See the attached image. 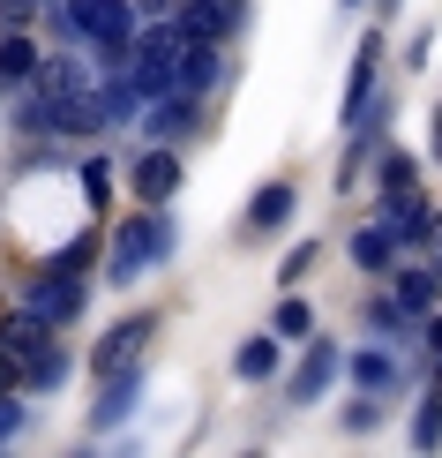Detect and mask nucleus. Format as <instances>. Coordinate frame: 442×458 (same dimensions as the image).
Segmentation results:
<instances>
[{
  "mask_svg": "<svg viewBox=\"0 0 442 458\" xmlns=\"http://www.w3.org/2000/svg\"><path fill=\"white\" fill-rule=\"evenodd\" d=\"M180 53H188V30L172 15H150V30H136V53H128V83L143 98H165L180 90Z\"/></svg>",
  "mask_w": 442,
  "mask_h": 458,
  "instance_id": "f257e3e1",
  "label": "nucleus"
},
{
  "mask_svg": "<svg viewBox=\"0 0 442 458\" xmlns=\"http://www.w3.org/2000/svg\"><path fill=\"white\" fill-rule=\"evenodd\" d=\"M172 218H165V203H143V218H128L121 233H113V263H105V278L113 285H136L150 263H165L172 256Z\"/></svg>",
  "mask_w": 442,
  "mask_h": 458,
  "instance_id": "f03ea898",
  "label": "nucleus"
},
{
  "mask_svg": "<svg viewBox=\"0 0 442 458\" xmlns=\"http://www.w3.org/2000/svg\"><path fill=\"white\" fill-rule=\"evenodd\" d=\"M61 23L90 38L105 53V68H128V53H136V0H68Z\"/></svg>",
  "mask_w": 442,
  "mask_h": 458,
  "instance_id": "7ed1b4c3",
  "label": "nucleus"
},
{
  "mask_svg": "<svg viewBox=\"0 0 442 458\" xmlns=\"http://www.w3.org/2000/svg\"><path fill=\"white\" fill-rule=\"evenodd\" d=\"M150 338H158V316H121V323H113V331L98 338V346H90V369H98V376H113V369H136Z\"/></svg>",
  "mask_w": 442,
  "mask_h": 458,
  "instance_id": "20e7f679",
  "label": "nucleus"
},
{
  "mask_svg": "<svg viewBox=\"0 0 442 458\" xmlns=\"http://www.w3.org/2000/svg\"><path fill=\"white\" fill-rule=\"evenodd\" d=\"M338 369H345V353L330 346V338H307V353H300V369H293V384H285V398H293V406H315V398L338 384Z\"/></svg>",
  "mask_w": 442,
  "mask_h": 458,
  "instance_id": "39448f33",
  "label": "nucleus"
},
{
  "mask_svg": "<svg viewBox=\"0 0 442 458\" xmlns=\"http://www.w3.org/2000/svg\"><path fill=\"white\" fill-rule=\"evenodd\" d=\"M23 309H38L53 331H61L68 316H83V278H68V271H38L30 293H23Z\"/></svg>",
  "mask_w": 442,
  "mask_h": 458,
  "instance_id": "423d86ee",
  "label": "nucleus"
},
{
  "mask_svg": "<svg viewBox=\"0 0 442 458\" xmlns=\"http://www.w3.org/2000/svg\"><path fill=\"white\" fill-rule=\"evenodd\" d=\"M375 75H382V38H360V53H353V83H345V128H360L375 113Z\"/></svg>",
  "mask_w": 442,
  "mask_h": 458,
  "instance_id": "0eeeda50",
  "label": "nucleus"
},
{
  "mask_svg": "<svg viewBox=\"0 0 442 458\" xmlns=\"http://www.w3.org/2000/svg\"><path fill=\"white\" fill-rule=\"evenodd\" d=\"M293 203H300V188H293V181H263L255 196H247V218H240V233H247V241L278 233V225L293 218Z\"/></svg>",
  "mask_w": 442,
  "mask_h": 458,
  "instance_id": "6e6552de",
  "label": "nucleus"
},
{
  "mask_svg": "<svg viewBox=\"0 0 442 458\" xmlns=\"http://www.w3.org/2000/svg\"><path fill=\"white\" fill-rule=\"evenodd\" d=\"M128 188H136L143 203H172V188H180V158H172V143H150L136 158V174H128Z\"/></svg>",
  "mask_w": 442,
  "mask_h": 458,
  "instance_id": "1a4fd4ad",
  "label": "nucleus"
},
{
  "mask_svg": "<svg viewBox=\"0 0 442 458\" xmlns=\"http://www.w3.org/2000/svg\"><path fill=\"white\" fill-rule=\"evenodd\" d=\"M136 398H143V360H136V369H113L105 376V391H98V413H90V428H121L128 421V413H136Z\"/></svg>",
  "mask_w": 442,
  "mask_h": 458,
  "instance_id": "9d476101",
  "label": "nucleus"
},
{
  "mask_svg": "<svg viewBox=\"0 0 442 458\" xmlns=\"http://www.w3.org/2000/svg\"><path fill=\"white\" fill-rule=\"evenodd\" d=\"M38 68H46L38 38H30V30H0V90H30Z\"/></svg>",
  "mask_w": 442,
  "mask_h": 458,
  "instance_id": "9b49d317",
  "label": "nucleus"
},
{
  "mask_svg": "<svg viewBox=\"0 0 442 458\" xmlns=\"http://www.w3.org/2000/svg\"><path fill=\"white\" fill-rule=\"evenodd\" d=\"M382 225L397 233V248H405V241H435V211L420 203V188H405V196H382Z\"/></svg>",
  "mask_w": 442,
  "mask_h": 458,
  "instance_id": "f8f14e48",
  "label": "nucleus"
},
{
  "mask_svg": "<svg viewBox=\"0 0 442 458\" xmlns=\"http://www.w3.org/2000/svg\"><path fill=\"white\" fill-rule=\"evenodd\" d=\"M196 106H203L196 90H165V98H158V113L143 121V128H150V143H180L188 128H196Z\"/></svg>",
  "mask_w": 442,
  "mask_h": 458,
  "instance_id": "ddd939ff",
  "label": "nucleus"
},
{
  "mask_svg": "<svg viewBox=\"0 0 442 458\" xmlns=\"http://www.w3.org/2000/svg\"><path fill=\"white\" fill-rule=\"evenodd\" d=\"M172 23H180L188 38H218V46H225V30H233V0H180Z\"/></svg>",
  "mask_w": 442,
  "mask_h": 458,
  "instance_id": "4468645a",
  "label": "nucleus"
},
{
  "mask_svg": "<svg viewBox=\"0 0 442 458\" xmlns=\"http://www.w3.org/2000/svg\"><path fill=\"white\" fill-rule=\"evenodd\" d=\"M218 38H188V53H180V90H196V98H203V90L210 83H218Z\"/></svg>",
  "mask_w": 442,
  "mask_h": 458,
  "instance_id": "2eb2a0df",
  "label": "nucleus"
},
{
  "mask_svg": "<svg viewBox=\"0 0 442 458\" xmlns=\"http://www.w3.org/2000/svg\"><path fill=\"white\" fill-rule=\"evenodd\" d=\"M46 338H53V323H46V316H38V309H15L8 323H0V346H8L15 360H30L38 346H46Z\"/></svg>",
  "mask_w": 442,
  "mask_h": 458,
  "instance_id": "dca6fc26",
  "label": "nucleus"
},
{
  "mask_svg": "<svg viewBox=\"0 0 442 458\" xmlns=\"http://www.w3.org/2000/svg\"><path fill=\"white\" fill-rule=\"evenodd\" d=\"M397 301H405V316H435L442 309V271H397Z\"/></svg>",
  "mask_w": 442,
  "mask_h": 458,
  "instance_id": "f3484780",
  "label": "nucleus"
},
{
  "mask_svg": "<svg viewBox=\"0 0 442 458\" xmlns=\"http://www.w3.org/2000/svg\"><path fill=\"white\" fill-rule=\"evenodd\" d=\"M233 376H240V384H271V376H278V331L247 338V346L233 353Z\"/></svg>",
  "mask_w": 442,
  "mask_h": 458,
  "instance_id": "a211bd4d",
  "label": "nucleus"
},
{
  "mask_svg": "<svg viewBox=\"0 0 442 458\" xmlns=\"http://www.w3.org/2000/svg\"><path fill=\"white\" fill-rule=\"evenodd\" d=\"M353 263H360V271H390V263H397V233H390V225H360V233H353Z\"/></svg>",
  "mask_w": 442,
  "mask_h": 458,
  "instance_id": "6ab92c4d",
  "label": "nucleus"
},
{
  "mask_svg": "<svg viewBox=\"0 0 442 458\" xmlns=\"http://www.w3.org/2000/svg\"><path fill=\"white\" fill-rule=\"evenodd\" d=\"M23 384H30V391H61V384H68V353L53 346V338H46V346H38L30 360H23Z\"/></svg>",
  "mask_w": 442,
  "mask_h": 458,
  "instance_id": "aec40b11",
  "label": "nucleus"
},
{
  "mask_svg": "<svg viewBox=\"0 0 442 458\" xmlns=\"http://www.w3.org/2000/svg\"><path fill=\"white\" fill-rule=\"evenodd\" d=\"M345 369H353V384H360V391H397V360H390V353H375V346H368V353H353Z\"/></svg>",
  "mask_w": 442,
  "mask_h": 458,
  "instance_id": "412c9836",
  "label": "nucleus"
},
{
  "mask_svg": "<svg viewBox=\"0 0 442 458\" xmlns=\"http://www.w3.org/2000/svg\"><path fill=\"white\" fill-rule=\"evenodd\" d=\"M375 181H382V196H405V188H420V158L413 150H382Z\"/></svg>",
  "mask_w": 442,
  "mask_h": 458,
  "instance_id": "4be33fe9",
  "label": "nucleus"
},
{
  "mask_svg": "<svg viewBox=\"0 0 442 458\" xmlns=\"http://www.w3.org/2000/svg\"><path fill=\"white\" fill-rule=\"evenodd\" d=\"M90 263H98V233H75V241H61V248L46 256V271H68V278H83Z\"/></svg>",
  "mask_w": 442,
  "mask_h": 458,
  "instance_id": "5701e85b",
  "label": "nucleus"
},
{
  "mask_svg": "<svg viewBox=\"0 0 442 458\" xmlns=\"http://www.w3.org/2000/svg\"><path fill=\"white\" fill-rule=\"evenodd\" d=\"M75 188H83V203H90V218H98L105 203H113V174H105V158H83V165H75Z\"/></svg>",
  "mask_w": 442,
  "mask_h": 458,
  "instance_id": "b1692460",
  "label": "nucleus"
},
{
  "mask_svg": "<svg viewBox=\"0 0 442 458\" xmlns=\"http://www.w3.org/2000/svg\"><path fill=\"white\" fill-rule=\"evenodd\" d=\"M271 331H278V338H315V309H307L300 293H285L278 316H271Z\"/></svg>",
  "mask_w": 442,
  "mask_h": 458,
  "instance_id": "393cba45",
  "label": "nucleus"
},
{
  "mask_svg": "<svg viewBox=\"0 0 442 458\" xmlns=\"http://www.w3.org/2000/svg\"><path fill=\"white\" fill-rule=\"evenodd\" d=\"M435 444H442V391H428L413 413V451H435Z\"/></svg>",
  "mask_w": 442,
  "mask_h": 458,
  "instance_id": "a878e982",
  "label": "nucleus"
},
{
  "mask_svg": "<svg viewBox=\"0 0 442 458\" xmlns=\"http://www.w3.org/2000/svg\"><path fill=\"white\" fill-rule=\"evenodd\" d=\"M136 98H143L136 83H105V90H98V106H105V128H113V121H128V113H136Z\"/></svg>",
  "mask_w": 442,
  "mask_h": 458,
  "instance_id": "bb28decb",
  "label": "nucleus"
},
{
  "mask_svg": "<svg viewBox=\"0 0 442 458\" xmlns=\"http://www.w3.org/2000/svg\"><path fill=\"white\" fill-rule=\"evenodd\" d=\"M375 421H382V391H360L353 406H345V428H353V436H368Z\"/></svg>",
  "mask_w": 442,
  "mask_h": 458,
  "instance_id": "cd10ccee",
  "label": "nucleus"
},
{
  "mask_svg": "<svg viewBox=\"0 0 442 458\" xmlns=\"http://www.w3.org/2000/svg\"><path fill=\"white\" fill-rule=\"evenodd\" d=\"M315 256H322V248H315V241H300L293 256H285V271H278V285H300L307 271H315Z\"/></svg>",
  "mask_w": 442,
  "mask_h": 458,
  "instance_id": "c85d7f7f",
  "label": "nucleus"
},
{
  "mask_svg": "<svg viewBox=\"0 0 442 458\" xmlns=\"http://www.w3.org/2000/svg\"><path fill=\"white\" fill-rule=\"evenodd\" d=\"M23 428V406H15V391H0V436H15Z\"/></svg>",
  "mask_w": 442,
  "mask_h": 458,
  "instance_id": "c756f323",
  "label": "nucleus"
},
{
  "mask_svg": "<svg viewBox=\"0 0 442 458\" xmlns=\"http://www.w3.org/2000/svg\"><path fill=\"white\" fill-rule=\"evenodd\" d=\"M15 376H23V360H15L8 346H0V391H15Z\"/></svg>",
  "mask_w": 442,
  "mask_h": 458,
  "instance_id": "7c9ffc66",
  "label": "nucleus"
},
{
  "mask_svg": "<svg viewBox=\"0 0 442 458\" xmlns=\"http://www.w3.org/2000/svg\"><path fill=\"white\" fill-rule=\"evenodd\" d=\"M428 353H442V309L428 316Z\"/></svg>",
  "mask_w": 442,
  "mask_h": 458,
  "instance_id": "2f4dec72",
  "label": "nucleus"
},
{
  "mask_svg": "<svg viewBox=\"0 0 442 458\" xmlns=\"http://www.w3.org/2000/svg\"><path fill=\"white\" fill-rule=\"evenodd\" d=\"M0 15H8V23H23V15H30V0H0Z\"/></svg>",
  "mask_w": 442,
  "mask_h": 458,
  "instance_id": "473e14b6",
  "label": "nucleus"
},
{
  "mask_svg": "<svg viewBox=\"0 0 442 458\" xmlns=\"http://www.w3.org/2000/svg\"><path fill=\"white\" fill-rule=\"evenodd\" d=\"M136 8H143V15H172V8H180V0H136Z\"/></svg>",
  "mask_w": 442,
  "mask_h": 458,
  "instance_id": "72a5a7b5",
  "label": "nucleus"
},
{
  "mask_svg": "<svg viewBox=\"0 0 442 458\" xmlns=\"http://www.w3.org/2000/svg\"><path fill=\"white\" fill-rule=\"evenodd\" d=\"M428 150H435V158H442V106H435V136H428Z\"/></svg>",
  "mask_w": 442,
  "mask_h": 458,
  "instance_id": "f704fd0d",
  "label": "nucleus"
},
{
  "mask_svg": "<svg viewBox=\"0 0 442 458\" xmlns=\"http://www.w3.org/2000/svg\"><path fill=\"white\" fill-rule=\"evenodd\" d=\"M435 263H442V211H435Z\"/></svg>",
  "mask_w": 442,
  "mask_h": 458,
  "instance_id": "c9c22d12",
  "label": "nucleus"
},
{
  "mask_svg": "<svg viewBox=\"0 0 442 458\" xmlns=\"http://www.w3.org/2000/svg\"><path fill=\"white\" fill-rule=\"evenodd\" d=\"M435 391H442V353H435Z\"/></svg>",
  "mask_w": 442,
  "mask_h": 458,
  "instance_id": "e433bc0d",
  "label": "nucleus"
}]
</instances>
